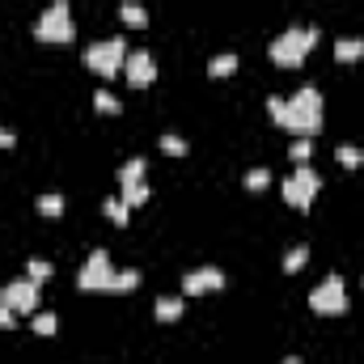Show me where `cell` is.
<instances>
[{
    "mask_svg": "<svg viewBox=\"0 0 364 364\" xmlns=\"http://www.w3.org/2000/svg\"><path fill=\"white\" fill-rule=\"evenodd\" d=\"M280 128H284V132H293V136H318V132H322V93L313 89V85L297 89L293 98L284 102Z\"/></svg>",
    "mask_w": 364,
    "mask_h": 364,
    "instance_id": "cell-1",
    "label": "cell"
},
{
    "mask_svg": "<svg viewBox=\"0 0 364 364\" xmlns=\"http://www.w3.org/2000/svg\"><path fill=\"white\" fill-rule=\"evenodd\" d=\"M313 43H318V30L313 26H293V30H284V34L271 38L267 56H271V64H280V68H301Z\"/></svg>",
    "mask_w": 364,
    "mask_h": 364,
    "instance_id": "cell-2",
    "label": "cell"
},
{
    "mask_svg": "<svg viewBox=\"0 0 364 364\" xmlns=\"http://www.w3.org/2000/svg\"><path fill=\"white\" fill-rule=\"evenodd\" d=\"M34 38L47 43V47H64L77 38V26H72V9H68V0H51L38 21H34Z\"/></svg>",
    "mask_w": 364,
    "mask_h": 364,
    "instance_id": "cell-3",
    "label": "cell"
},
{
    "mask_svg": "<svg viewBox=\"0 0 364 364\" xmlns=\"http://www.w3.org/2000/svg\"><path fill=\"white\" fill-rule=\"evenodd\" d=\"M85 64H89V72H98V77H114V72H123V64H128V43L123 38H98L93 47H85Z\"/></svg>",
    "mask_w": 364,
    "mask_h": 364,
    "instance_id": "cell-4",
    "label": "cell"
},
{
    "mask_svg": "<svg viewBox=\"0 0 364 364\" xmlns=\"http://www.w3.org/2000/svg\"><path fill=\"white\" fill-rule=\"evenodd\" d=\"M284 204H293V208H309L313 199H318V191H322V174L313 165H297L293 174H288L284 182Z\"/></svg>",
    "mask_w": 364,
    "mask_h": 364,
    "instance_id": "cell-5",
    "label": "cell"
},
{
    "mask_svg": "<svg viewBox=\"0 0 364 364\" xmlns=\"http://www.w3.org/2000/svg\"><path fill=\"white\" fill-rule=\"evenodd\" d=\"M309 309L313 313H322V318H335V313H343L348 309V288H343V276L330 271L318 288L309 293Z\"/></svg>",
    "mask_w": 364,
    "mask_h": 364,
    "instance_id": "cell-6",
    "label": "cell"
},
{
    "mask_svg": "<svg viewBox=\"0 0 364 364\" xmlns=\"http://www.w3.org/2000/svg\"><path fill=\"white\" fill-rule=\"evenodd\" d=\"M110 280H114V267L106 250H93L85 258V267L77 271V288L81 293H110Z\"/></svg>",
    "mask_w": 364,
    "mask_h": 364,
    "instance_id": "cell-7",
    "label": "cell"
},
{
    "mask_svg": "<svg viewBox=\"0 0 364 364\" xmlns=\"http://www.w3.org/2000/svg\"><path fill=\"white\" fill-rule=\"evenodd\" d=\"M0 301H5L13 313H34L38 309V284L30 276L26 280H13V284L0 288Z\"/></svg>",
    "mask_w": 364,
    "mask_h": 364,
    "instance_id": "cell-8",
    "label": "cell"
},
{
    "mask_svg": "<svg viewBox=\"0 0 364 364\" xmlns=\"http://www.w3.org/2000/svg\"><path fill=\"white\" fill-rule=\"evenodd\" d=\"M221 288H225L221 267H195L182 276V297H204V293H221Z\"/></svg>",
    "mask_w": 364,
    "mask_h": 364,
    "instance_id": "cell-9",
    "label": "cell"
},
{
    "mask_svg": "<svg viewBox=\"0 0 364 364\" xmlns=\"http://www.w3.org/2000/svg\"><path fill=\"white\" fill-rule=\"evenodd\" d=\"M123 77L132 89H149L157 81V60L149 51H128V64H123Z\"/></svg>",
    "mask_w": 364,
    "mask_h": 364,
    "instance_id": "cell-10",
    "label": "cell"
},
{
    "mask_svg": "<svg viewBox=\"0 0 364 364\" xmlns=\"http://www.w3.org/2000/svg\"><path fill=\"white\" fill-rule=\"evenodd\" d=\"M182 309H186V297H157V305H153L157 322H178Z\"/></svg>",
    "mask_w": 364,
    "mask_h": 364,
    "instance_id": "cell-11",
    "label": "cell"
},
{
    "mask_svg": "<svg viewBox=\"0 0 364 364\" xmlns=\"http://www.w3.org/2000/svg\"><path fill=\"white\" fill-rule=\"evenodd\" d=\"M119 199H123L128 208H140V204H149V199H153V186H149V178H144V182H128V186H123V195H119Z\"/></svg>",
    "mask_w": 364,
    "mask_h": 364,
    "instance_id": "cell-12",
    "label": "cell"
},
{
    "mask_svg": "<svg viewBox=\"0 0 364 364\" xmlns=\"http://www.w3.org/2000/svg\"><path fill=\"white\" fill-rule=\"evenodd\" d=\"M364 56V38H339L335 43V60L339 64H356Z\"/></svg>",
    "mask_w": 364,
    "mask_h": 364,
    "instance_id": "cell-13",
    "label": "cell"
},
{
    "mask_svg": "<svg viewBox=\"0 0 364 364\" xmlns=\"http://www.w3.org/2000/svg\"><path fill=\"white\" fill-rule=\"evenodd\" d=\"M233 72H237V56H233V51L208 60V77H212V81H216V77H233Z\"/></svg>",
    "mask_w": 364,
    "mask_h": 364,
    "instance_id": "cell-14",
    "label": "cell"
},
{
    "mask_svg": "<svg viewBox=\"0 0 364 364\" xmlns=\"http://www.w3.org/2000/svg\"><path fill=\"white\" fill-rule=\"evenodd\" d=\"M119 17H123L128 26H136V30L149 26V13H144V5H136V0H123V5H119Z\"/></svg>",
    "mask_w": 364,
    "mask_h": 364,
    "instance_id": "cell-15",
    "label": "cell"
},
{
    "mask_svg": "<svg viewBox=\"0 0 364 364\" xmlns=\"http://www.w3.org/2000/svg\"><path fill=\"white\" fill-rule=\"evenodd\" d=\"M144 174H149V165H144V157H132V161H123L119 165V182H144Z\"/></svg>",
    "mask_w": 364,
    "mask_h": 364,
    "instance_id": "cell-16",
    "label": "cell"
},
{
    "mask_svg": "<svg viewBox=\"0 0 364 364\" xmlns=\"http://www.w3.org/2000/svg\"><path fill=\"white\" fill-rule=\"evenodd\" d=\"M102 216H106L110 225H119V229H123V225L132 221V208H128L123 199H106V204H102Z\"/></svg>",
    "mask_w": 364,
    "mask_h": 364,
    "instance_id": "cell-17",
    "label": "cell"
},
{
    "mask_svg": "<svg viewBox=\"0 0 364 364\" xmlns=\"http://www.w3.org/2000/svg\"><path fill=\"white\" fill-rule=\"evenodd\" d=\"M136 284H140V271H136V267H123V271H114L110 293H136Z\"/></svg>",
    "mask_w": 364,
    "mask_h": 364,
    "instance_id": "cell-18",
    "label": "cell"
},
{
    "mask_svg": "<svg viewBox=\"0 0 364 364\" xmlns=\"http://www.w3.org/2000/svg\"><path fill=\"white\" fill-rule=\"evenodd\" d=\"M38 212L47 216V221H60V216H64V195H56V191L38 195Z\"/></svg>",
    "mask_w": 364,
    "mask_h": 364,
    "instance_id": "cell-19",
    "label": "cell"
},
{
    "mask_svg": "<svg viewBox=\"0 0 364 364\" xmlns=\"http://www.w3.org/2000/svg\"><path fill=\"white\" fill-rule=\"evenodd\" d=\"M93 106H98V114H123V102H119L110 89H98V93H93Z\"/></svg>",
    "mask_w": 364,
    "mask_h": 364,
    "instance_id": "cell-20",
    "label": "cell"
},
{
    "mask_svg": "<svg viewBox=\"0 0 364 364\" xmlns=\"http://www.w3.org/2000/svg\"><path fill=\"white\" fill-rule=\"evenodd\" d=\"M335 157H339V165H348V169H360L364 165V149H356V144H339Z\"/></svg>",
    "mask_w": 364,
    "mask_h": 364,
    "instance_id": "cell-21",
    "label": "cell"
},
{
    "mask_svg": "<svg viewBox=\"0 0 364 364\" xmlns=\"http://www.w3.org/2000/svg\"><path fill=\"white\" fill-rule=\"evenodd\" d=\"M161 153H165V157H186L191 144H186L182 136H174V132H165V136H161Z\"/></svg>",
    "mask_w": 364,
    "mask_h": 364,
    "instance_id": "cell-22",
    "label": "cell"
},
{
    "mask_svg": "<svg viewBox=\"0 0 364 364\" xmlns=\"http://www.w3.org/2000/svg\"><path fill=\"white\" fill-rule=\"evenodd\" d=\"M26 276H30L34 284H47V280L56 276V267L47 263V258H30V263H26Z\"/></svg>",
    "mask_w": 364,
    "mask_h": 364,
    "instance_id": "cell-23",
    "label": "cell"
},
{
    "mask_svg": "<svg viewBox=\"0 0 364 364\" xmlns=\"http://www.w3.org/2000/svg\"><path fill=\"white\" fill-rule=\"evenodd\" d=\"M305 263H309V246H293V250L284 254V271H288V276H297Z\"/></svg>",
    "mask_w": 364,
    "mask_h": 364,
    "instance_id": "cell-24",
    "label": "cell"
},
{
    "mask_svg": "<svg viewBox=\"0 0 364 364\" xmlns=\"http://www.w3.org/2000/svg\"><path fill=\"white\" fill-rule=\"evenodd\" d=\"M288 157H293L297 165H309V157H313V144H309V136H297L293 144H288Z\"/></svg>",
    "mask_w": 364,
    "mask_h": 364,
    "instance_id": "cell-25",
    "label": "cell"
},
{
    "mask_svg": "<svg viewBox=\"0 0 364 364\" xmlns=\"http://www.w3.org/2000/svg\"><path fill=\"white\" fill-rule=\"evenodd\" d=\"M263 186H271V169H267V165L246 169V191H263Z\"/></svg>",
    "mask_w": 364,
    "mask_h": 364,
    "instance_id": "cell-26",
    "label": "cell"
},
{
    "mask_svg": "<svg viewBox=\"0 0 364 364\" xmlns=\"http://www.w3.org/2000/svg\"><path fill=\"white\" fill-rule=\"evenodd\" d=\"M30 326H34V335H56L60 322H56V313H34V322H30Z\"/></svg>",
    "mask_w": 364,
    "mask_h": 364,
    "instance_id": "cell-27",
    "label": "cell"
},
{
    "mask_svg": "<svg viewBox=\"0 0 364 364\" xmlns=\"http://www.w3.org/2000/svg\"><path fill=\"white\" fill-rule=\"evenodd\" d=\"M13 326H17V313H13L5 301H0V330H13Z\"/></svg>",
    "mask_w": 364,
    "mask_h": 364,
    "instance_id": "cell-28",
    "label": "cell"
},
{
    "mask_svg": "<svg viewBox=\"0 0 364 364\" xmlns=\"http://www.w3.org/2000/svg\"><path fill=\"white\" fill-rule=\"evenodd\" d=\"M267 110H271V119L280 123V114H284V98H280V93H271V98H267Z\"/></svg>",
    "mask_w": 364,
    "mask_h": 364,
    "instance_id": "cell-29",
    "label": "cell"
},
{
    "mask_svg": "<svg viewBox=\"0 0 364 364\" xmlns=\"http://www.w3.org/2000/svg\"><path fill=\"white\" fill-rule=\"evenodd\" d=\"M13 144H17V136L9 128H0V149H13Z\"/></svg>",
    "mask_w": 364,
    "mask_h": 364,
    "instance_id": "cell-30",
    "label": "cell"
},
{
    "mask_svg": "<svg viewBox=\"0 0 364 364\" xmlns=\"http://www.w3.org/2000/svg\"><path fill=\"white\" fill-rule=\"evenodd\" d=\"M280 364H301V356H288V360H280Z\"/></svg>",
    "mask_w": 364,
    "mask_h": 364,
    "instance_id": "cell-31",
    "label": "cell"
}]
</instances>
